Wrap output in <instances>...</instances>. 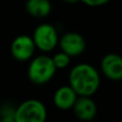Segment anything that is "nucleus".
I'll return each instance as SVG.
<instances>
[{"label":"nucleus","mask_w":122,"mask_h":122,"mask_svg":"<svg viewBox=\"0 0 122 122\" xmlns=\"http://www.w3.org/2000/svg\"><path fill=\"white\" fill-rule=\"evenodd\" d=\"M69 85L78 97H92L101 86V74L90 63H77L70 70Z\"/></svg>","instance_id":"nucleus-1"},{"label":"nucleus","mask_w":122,"mask_h":122,"mask_svg":"<svg viewBox=\"0 0 122 122\" xmlns=\"http://www.w3.org/2000/svg\"><path fill=\"white\" fill-rule=\"evenodd\" d=\"M56 73H57V67L54 64L51 56L42 54L30 59L27 75L32 84L39 86L47 84L53 79Z\"/></svg>","instance_id":"nucleus-2"},{"label":"nucleus","mask_w":122,"mask_h":122,"mask_svg":"<svg viewBox=\"0 0 122 122\" xmlns=\"http://www.w3.org/2000/svg\"><path fill=\"white\" fill-rule=\"evenodd\" d=\"M46 118L47 108L40 100H26L15 107V122H44Z\"/></svg>","instance_id":"nucleus-3"},{"label":"nucleus","mask_w":122,"mask_h":122,"mask_svg":"<svg viewBox=\"0 0 122 122\" xmlns=\"http://www.w3.org/2000/svg\"><path fill=\"white\" fill-rule=\"evenodd\" d=\"M36 48L42 53H51L58 46L59 33L57 28L49 23H42L36 27L32 33Z\"/></svg>","instance_id":"nucleus-4"},{"label":"nucleus","mask_w":122,"mask_h":122,"mask_svg":"<svg viewBox=\"0 0 122 122\" xmlns=\"http://www.w3.org/2000/svg\"><path fill=\"white\" fill-rule=\"evenodd\" d=\"M58 45L60 47V51L74 58L84 54L86 49V40L78 32L69 31L59 36Z\"/></svg>","instance_id":"nucleus-5"},{"label":"nucleus","mask_w":122,"mask_h":122,"mask_svg":"<svg viewBox=\"0 0 122 122\" xmlns=\"http://www.w3.org/2000/svg\"><path fill=\"white\" fill-rule=\"evenodd\" d=\"M36 45L32 38L28 34L17 36L11 43V55L17 61H28L34 56Z\"/></svg>","instance_id":"nucleus-6"},{"label":"nucleus","mask_w":122,"mask_h":122,"mask_svg":"<svg viewBox=\"0 0 122 122\" xmlns=\"http://www.w3.org/2000/svg\"><path fill=\"white\" fill-rule=\"evenodd\" d=\"M101 72L112 81L122 80V56L115 53L106 54L100 63Z\"/></svg>","instance_id":"nucleus-7"},{"label":"nucleus","mask_w":122,"mask_h":122,"mask_svg":"<svg viewBox=\"0 0 122 122\" xmlns=\"http://www.w3.org/2000/svg\"><path fill=\"white\" fill-rule=\"evenodd\" d=\"M72 109L76 118L82 121L93 120L97 114V103L91 97H78Z\"/></svg>","instance_id":"nucleus-8"},{"label":"nucleus","mask_w":122,"mask_h":122,"mask_svg":"<svg viewBox=\"0 0 122 122\" xmlns=\"http://www.w3.org/2000/svg\"><path fill=\"white\" fill-rule=\"evenodd\" d=\"M78 95L70 85L60 86L53 95V103L60 110H70L74 106Z\"/></svg>","instance_id":"nucleus-9"},{"label":"nucleus","mask_w":122,"mask_h":122,"mask_svg":"<svg viewBox=\"0 0 122 122\" xmlns=\"http://www.w3.org/2000/svg\"><path fill=\"white\" fill-rule=\"evenodd\" d=\"M25 6L28 14L36 18L46 17L51 12V3L49 0H27Z\"/></svg>","instance_id":"nucleus-10"},{"label":"nucleus","mask_w":122,"mask_h":122,"mask_svg":"<svg viewBox=\"0 0 122 122\" xmlns=\"http://www.w3.org/2000/svg\"><path fill=\"white\" fill-rule=\"evenodd\" d=\"M51 59H53V62L55 64V66L57 67V70H63V69H66L70 65L72 57H70L67 54L63 53L62 51H60L58 53H56L51 57Z\"/></svg>","instance_id":"nucleus-11"},{"label":"nucleus","mask_w":122,"mask_h":122,"mask_svg":"<svg viewBox=\"0 0 122 122\" xmlns=\"http://www.w3.org/2000/svg\"><path fill=\"white\" fill-rule=\"evenodd\" d=\"M15 107L11 104H3L0 107V120L3 122H15Z\"/></svg>","instance_id":"nucleus-12"},{"label":"nucleus","mask_w":122,"mask_h":122,"mask_svg":"<svg viewBox=\"0 0 122 122\" xmlns=\"http://www.w3.org/2000/svg\"><path fill=\"white\" fill-rule=\"evenodd\" d=\"M110 1L112 0H80V2H82L84 4H86L87 6H90V8H97V6L105 5Z\"/></svg>","instance_id":"nucleus-13"},{"label":"nucleus","mask_w":122,"mask_h":122,"mask_svg":"<svg viewBox=\"0 0 122 122\" xmlns=\"http://www.w3.org/2000/svg\"><path fill=\"white\" fill-rule=\"evenodd\" d=\"M62 1L66 3H77V2H80V0H62Z\"/></svg>","instance_id":"nucleus-14"}]
</instances>
